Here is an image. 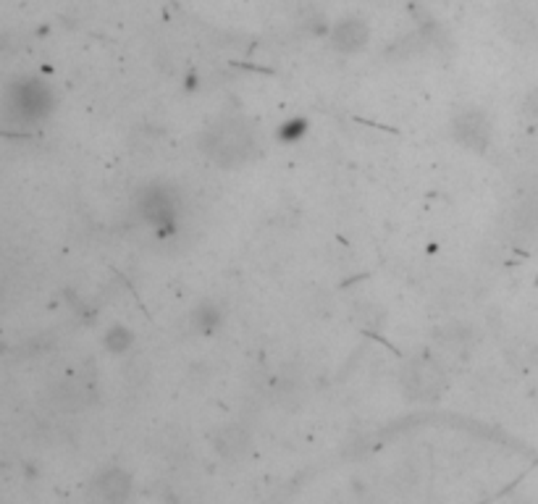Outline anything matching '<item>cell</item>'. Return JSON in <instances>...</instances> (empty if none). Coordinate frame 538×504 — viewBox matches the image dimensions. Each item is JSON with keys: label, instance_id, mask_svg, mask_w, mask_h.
<instances>
[{"label": "cell", "instance_id": "cell-1", "mask_svg": "<svg viewBox=\"0 0 538 504\" xmlns=\"http://www.w3.org/2000/svg\"><path fill=\"white\" fill-rule=\"evenodd\" d=\"M258 147L255 131L250 122L239 116H226L210 126L202 137L205 155L221 169H239L245 166Z\"/></svg>", "mask_w": 538, "mask_h": 504}, {"label": "cell", "instance_id": "cell-2", "mask_svg": "<svg viewBox=\"0 0 538 504\" xmlns=\"http://www.w3.org/2000/svg\"><path fill=\"white\" fill-rule=\"evenodd\" d=\"M400 383H402V391L409 399L433 402L441 397L447 378H444V368L433 358H417V360H409L404 366Z\"/></svg>", "mask_w": 538, "mask_h": 504}, {"label": "cell", "instance_id": "cell-3", "mask_svg": "<svg viewBox=\"0 0 538 504\" xmlns=\"http://www.w3.org/2000/svg\"><path fill=\"white\" fill-rule=\"evenodd\" d=\"M213 449L221 460L237 462V460L247 457V452L253 449V437L245 426L231 423V426H223L213 434Z\"/></svg>", "mask_w": 538, "mask_h": 504}, {"label": "cell", "instance_id": "cell-4", "mask_svg": "<svg viewBox=\"0 0 538 504\" xmlns=\"http://www.w3.org/2000/svg\"><path fill=\"white\" fill-rule=\"evenodd\" d=\"M11 106H13L21 116L40 119V116L48 111L51 98H48V90H45L40 82H19V84L13 87Z\"/></svg>", "mask_w": 538, "mask_h": 504}, {"label": "cell", "instance_id": "cell-5", "mask_svg": "<svg viewBox=\"0 0 538 504\" xmlns=\"http://www.w3.org/2000/svg\"><path fill=\"white\" fill-rule=\"evenodd\" d=\"M455 137L471 147V150H483L491 139V126H488V119L480 114V111H465L455 119Z\"/></svg>", "mask_w": 538, "mask_h": 504}, {"label": "cell", "instance_id": "cell-6", "mask_svg": "<svg viewBox=\"0 0 538 504\" xmlns=\"http://www.w3.org/2000/svg\"><path fill=\"white\" fill-rule=\"evenodd\" d=\"M368 37H370V29L363 19L357 16H347L337 21L334 32H331V40H334V48L339 53H357L368 45Z\"/></svg>", "mask_w": 538, "mask_h": 504}, {"label": "cell", "instance_id": "cell-7", "mask_svg": "<svg viewBox=\"0 0 538 504\" xmlns=\"http://www.w3.org/2000/svg\"><path fill=\"white\" fill-rule=\"evenodd\" d=\"M129 489H132V478L119 470V468H111L105 470L97 481H95V494L105 502H121L129 497Z\"/></svg>", "mask_w": 538, "mask_h": 504}, {"label": "cell", "instance_id": "cell-8", "mask_svg": "<svg viewBox=\"0 0 538 504\" xmlns=\"http://www.w3.org/2000/svg\"><path fill=\"white\" fill-rule=\"evenodd\" d=\"M132 344V331L129 328H124V326H116V328H111L108 331V336H105V347L111 350V352H127V347Z\"/></svg>", "mask_w": 538, "mask_h": 504}, {"label": "cell", "instance_id": "cell-9", "mask_svg": "<svg viewBox=\"0 0 538 504\" xmlns=\"http://www.w3.org/2000/svg\"><path fill=\"white\" fill-rule=\"evenodd\" d=\"M192 323L200 328L202 334H210L215 328V323H218V311L213 305H202L200 311L192 313Z\"/></svg>", "mask_w": 538, "mask_h": 504}]
</instances>
